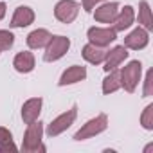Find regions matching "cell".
Instances as JSON below:
<instances>
[{"mask_svg": "<svg viewBox=\"0 0 153 153\" xmlns=\"http://www.w3.org/2000/svg\"><path fill=\"white\" fill-rule=\"evenodd\" d=\"M142 76V63L139 59H131L126 67L119 70V78H121V88H124L128 94H133L139 87Z\"/></svg>", "mask_w": 153, "mask_h": 153, "instance_id": "1", "label": "cell"}, {"mask_svg": "<svg viewBox=\"0 0 153 153\" xmlns=\"http://www.w3.org/2000/svg\"><path fill=\"white\" fill-rule=\"evenodd\" d=\"M42 137H43V123L34 121V123L27 124V130H25L24 140H22V149L25 153L45 151V146L42 144Z\"/></svg>", "mask_w": 153, "mask_h": 153, "instance_id": "2", "label": "cell"}, {"mask_svg": "<svg viewBox=\"0 0 153 153\" xmlns=\"http://www.w3.org/2000/svg\"><path fill=\"white\" fill-rule=\"evenodd\" d=\"M106 128H108V115L99 114V115L92 117L90 121H87L78 131L74 133V140H87L90 137H96V135L103 133Z\"/></svg>", "mask_w": 153, "mask_h": 153, "instance_id": "3", "label": "cell"}, {"mask_svg": "<svg viewBox=\"0 0 153 153\" xmlns=\"http://www.w3.org/2000/svg\"><path fill=\"white\" fill-rule=\"evenodd\" d=\"M76 117H78V105H72L70 110L59 114L56 119H52V121L47 124V130H45L47 135H49V137H58L59 133H63L65 130H68V128L74 124Z\"/></svg>", "mask_w": 153, "mask_h": 153, "instance_id": "4", "label": "cell"}, {"mask_svg": "<svg viewBox=\"0 0 153 153\" xmlns=\"http://www.w3.org/2000/svg\"><path fill=\"white\" fill-rule=\"evenodd\" d=\"M70 49V40L67 36H52L51 42L45 45V52H43V61L47 63H52V61H58L61 59Z\"/></svg>", "mask_w": 153, "mask_h": 153, "instance_id": "5", "label": "cell"}, {"mask_svg": "<svg viewBox=\"0 0 153 153\" xmlns=\"http://www.w3.org/2000/svg\"><path fill=\"white\" fill-rule=\"evenodd\" d=\"M79 15V4L76 0H59L54 6V18L61 24H72Z\"/></svg>", "mask_w": 153, "mask_h": 153, "instance_id": "6", "label": "cell"}, {"mask_svg": "<svg viewBox=\"0 0 153 153\" xmlns=\"http://www.w3.org/2000/svg\"><path fill=\"white\" fill-rule=\"evenodd\" d=\"M87 38L97 47H108L112 42L117 40V33L112 27H90L87 31Z\"/></svg>", "mask_w": 153, "mask_h": 153, "instance_id": "7", "label": "cell"}, {"mask_svg": "<svg viewBox=\"0 0 153 153\" xmlns=\"http://www.w3.org/2000/svg\"><path fill=\"white\" fill-rule=\"evenodd\" d=\"M128 56H130V52H128V49H126L124 45H115L114 49L106 51V56H105V59H103V68H105V72H110V70L117 68L124 59H128Z\"/></svg>", "mask_w": 153, "mask_h": 153, "instance_id": "8", "label": "cell"}, {"mask_svg": "<svg viewBox=\"0 0 153 153\" xmlns=\"http://www.w3.org/2000/svg\"><path fill=\"white\" fill-rule=\"evenodd\" d=\"M149 43V33L144 27H135L128 36H124V47L131 51H140Z\"/></svg>", "mask_w": 153, "mask_h": 153, "instance_id": "9", "label": "cell"}, {"mask_svg": "<svg viewBox=\"0 0 153 153\" xmlns=\"http://www.w3.org/2000/svg\"><path fill=\"white\" fill-rule=\"evenodd\" d=\"M42 106H43V99L42 97H31L24 103L22 106V121L25 124H31L34 121L40 119V114H42Z\"/></svg>", "mask_w": 153, "mask_h": 153, "instance_id": "10", "label": "cell"}, {"mask_svg": "<svg viewBox=\"0 0 153 153\" xmlns=\"http://www.w3.org/2000/svg\"><path fill=\"white\" fill-rule=\"evenodd\" d=\"M85 78H87V67H83V65H72V67H68L67 70H63V74H61L58 85H59V87L74 85V83L85 81Z\"/></svg>", "mask_w": 153, "mask_h": 153, "instance_id": "11", "label": "cell"}, {"mask_svg": "<svg viewBox=\"0 0 153 153\" xmlns=\"http://www.w3.org/2000/svg\"><path fill=\"white\" fill-rule=\"evenodd\" d=\"M119 13V4L117 2H103L96 7L94 18L99 24H112Z\"/></svg>", "mask_w": 153, "mask_h": 153, "instance_id": "12", "label": "cell"}, {"mask_svg": "<svg viewBox=\"0 0 153 153\" xmlns=\"http://www.w3.org/2000/svg\"><path fill=\"white\" fill-rule=\"evenodd\" d=\"M133 22H135V11H133V7L131 6H124L123 9H119L115 20L112 22V29L115 33H123V31L130 29L133 25Z\"/></svg>", "mask_w": 153, "mask_h": 153, "instance_id": "13", "label": "cell"}, {"mask_svg": "<svg viewBox=\"0 0 153 153\" xmlns=\"http://www.w3.org/2000/svg\"><path fill=\"white\" fill-rule=\"evenodd\" d=\"M13 67H15V70L20 72V74H29V72H33L34 67H36L34 54L29 52V51L18 52V54L15 56V59H13Z\"/></svg>", "mask_w": 153, "mask_h": 153, "instance_id": "14", "label": "cell"}, {"mask_svg": "<svg viewBox=\"0 0 153 153\" xmlns=\"http://www.w3.org/2000/svg\"><path fill=\"white\" fill-rule=\"evenodd\" d=\"M34 18H36V15L29 6H20V7H16L9 25L15 27V29L16 27H27V25H31L34 22Z\"/></svg>", "mask_w": 153, "mask_h": 153, "instance_id": "15", "label": "cell"}, {"mask_svg": "<svg viewBox=\"0 0 153 153\" xmlns=\"http://www.w3.org/2000/svg\"><path fill=\"white\" fill-rule=\"evenodd\" d=\"M52 34L47 29H34L27 34V47L29 49H45V45L51 42Z\"/></svg>", "mask_w": 153, "mask_h": 153, "instance_id": "16", "label": "cell"}, {"mask_svg": "<svg viewBox=\"0 0 153 153\" xmlns=\"http://www.w3.org/2000/svg\"><path fill=\"white\" fill-rule=\"evenodd\" d=\"M83 58L88 61V63H92V65H99V63H103V59H105V56H106V49L105 47H97V45H94V43H87L85 47H83Z\"/></svg>", "mask_w": 153, "mask_h": 153, "instance_id": "17", "label": "cell"}, {"mask_svg": "<svg viewBox=\"0 0 153 153\" xmlns=\"http://www.w3.org/2000/svg\"><path fill=\"white\" fill-rule=\"evenodd\" d=\"M108 76L103 79V94L105 96H110L114 92H117L121 88V78H119V70L114 68L110 72H106Z\"/></svg>", "mask_w": 153, "mask_h": 153, "instance_id": "18", "label": "cell"}, {"mask_svg": "<svg viewBox=\"0 0 153 153\" xmlns=\"http://www.w3.org/2000/svg\"><path fill=\"white\" fill-rule=\"evenodd\" d=\"M139 24H140V27H144L146 31H151V29H153L151 9H149L148 0H140V4H139Z\"/></svg>", "mask_w": 153, "mask_h": 153, "instance_id": "19", "label": "cell"}, {"mask_svg": "<svg viewBox=\"0 0 153 153\" xmlns=\"http://www.w3.org/2000/svg\"><path fill=\"white\" fill-rule=\"evenodd\" d=\"M16 144L13 140V135L7 128L0 126V153H7V151H16Z\"/></svg>", "mask_w": 153, "mask_h": 153, "instance_id": "20", "label": "cell"}, {"mask_svg": "<svg viewBox=\"0 0 153 153\" xmlns=\"http://www.w3.org/2000/svg\"><path fill=\"white\" fill-rule=\"evenodd\" d=\"M140 124L144 130H153V103H149L140 114Z\"/></svg>", "mask_w": 153, "mask_h": 153, "instance_id": "21", "label": "cell"}, {"mask_svg": "<svg viewBox=\"0 0 153 153\" xmlns=\"http://www.w3.org/2000/svg\"><path fill=\"white\" fill-rule=\"evenodd\" d=\"M15 45V34L7 29H0V51H9Z\"/></svg>", "mask_w": 153, "mask_h": 153, "instance_id": "22", "label": "cell"}, {"mask_svg": "<svg viewBox=\"0 0 153 153\" xmlns=\"http://www.w3.org/2000/svg\"><path fill=\"white\" fill-rule=\"evenodd\" d=\"M105 0H81V6H83V9L87 11V13H92L99 4H103Z\"/></svg>", "mask_w": 153, "mask_h": 153, "instance_id": "23", "label": "cell"}, {"mask_svg": "<svg viewBox=\"0 0 153 153\" xmlns=\"http://www.w3.org/2000/svg\"><path fill=\"white\" fill-rule=\"evenodd\" d=\"M151 96V70H148L146 79H144V97Z\"/></svg>", "mask_w": 153, "mask_h": 153, "instance_id": "24", "label": "cell"}, {"mask_svg": "<svg viewBox=\"0 0 153 153\" xmlns=\"http://www.w3.org/2000/svg\"><path fill=\"white\" fill-rule=\"evenodd\" d=\"M6 11H7V6H6L4 2H0V20L6 16Z\"/></svg>", "mask_w": 153, "mask_h": 153, "instance_id": "25", "label": "cell"}, {"mask_svg": "<svg viewBox=\"0 0 153 153\" xmlns=\"http://www.w3.org/2000/svg\"><path fill=\"white\" fill-rule=\"evenodd\" d=\"M0 52H2V51H0Z\"/></svg>", "mask_w": 153, "mask_h": 153, "instance_id": "26", "label": "cell"}]
</instances>
